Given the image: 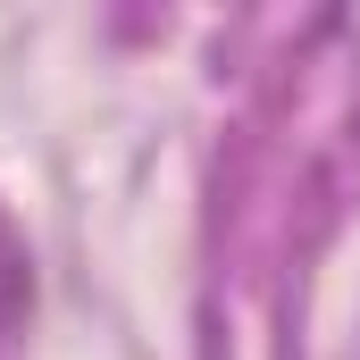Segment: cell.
<instances>
[{
  "label": "cell",
  "mask_w": 360,
  "mask_h": 360,
  "mask_svg": "<svg viewBox=\"0 0 360 360\" xmlns=\"http://www.w3.org/2000/svg\"><path fill=\"white\" fill-rule=\"evenodd\" d=\"M25 302H34V285H25V260H17V252L0 243V335H8L17 319H25Z\"/></svg>",
  "instance_id": "cell-1"
}]
</instances>
